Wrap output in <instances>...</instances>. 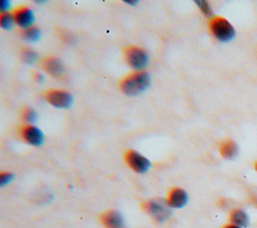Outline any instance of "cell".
<instances>
[{
	"instance_id": "6da1fadb",
	"label": "cell",
	"mask_w": 257,
	"mask_h": 228,
	"mask_svg": "<svg viewBox=\"0 0 257 228\" xmlns=\"http://www.w3.org/2000/svg\"><path fill=\"white\" fill-rule=\"evenodd\" d=\"M151 83V76L146 70H136L126 74L119 81L120 90L127 95H136L145 91Z\"/></svg>"
},
{
	"instance_id": "7a4b0ae2",
	"label": "cell",
	"mask_w": 257,
	"mask_h": 228,
	"mask_svg": "<svg viewBox=\"0 0 257 228\" xmlns=\"http://www.w3.org/2000/svg\"><path fill=\"white\" fill-rule=\"evenodd\" d=\"M208 26L211 34L221 42H228L235 37V28L224 17L214 16L210 18Z\"/></svg>"
},
{
	"instance_id": "3957f363",
	"label": "cell",
	"mask_w": 257,
	"mask_h": 228,
	"mask_svg": "<svg viewBox=\"0 0 257 228\" xmlns=\"http://www.w3.org/2000/svg\"><path fill=\"white\" fill-rule=\"evenodd\" d=\"M122 55L125 63L136 70H144L150 63L147 50L137 45L125 46L122 49Z\"/></svg>"
},
{
	"instance_id": "277c9868",
	"label": "cell",
	"mask_w": 257,
	"mask_h": 228,
	"mask_svg": "<svg viewBox=\"0 0 257 228\" xmlns=\"http://www.w3.org/2000/svg\"><path fill=\"white\" fill-rule=\"evenodd\" d=\"M144 212H146L154 221L163 223L168 220L172 214L171 207L167 204L166 200L151 199L144 201L141 204Z\"/></svg>"
},
{
	"instance_id": "5b68a950",
	"label": "cell",
	"mask_w": 257,
	"mask_h": 228,
	"mask_svg": "<svg viewBox=\"0 0 257 228\" xmlns=\"http://www.w3.org/2000/svg\"><path fill=\"white\" fill-rule=\"evenodd\" d=\"M123 159L125 164L136 173H147L152 167L151 162L145 156L132 149H128L124 152Z\"/></svg>"
},
{
	"instance_id": "8992f818",
	"label": "cell",
	"mask_w": 257,
	"mask_h": 228,
	"mask_svg": "<svg viewBox=\"0 0 257 228\" xmlns=\"http://www.w3.org/2000/svg\"><path fill=\"white\" fill-rule=\"evenodd\" d=\"M44 96L50 104L59 108H68L73 102L71 93L62 89H48Z\"/></svg>"
},
{
	"instance_id": "52a82bcc",
	"label": "cell",
	"mask_w": 257,
	"mask_h": 228,
	"mask_svg": "<svg viewBox=\"0 0 257 228\" xmlns=\"http://www.w3.org/2000/svg\"><path fill=\"white\" fill-rule=\"evenodd\" d=\"M18 135L22 141L31 146H40L44 141V135L40 129L33 125H23L18 129Z\"/></svg>"
},
{
	"instance_id": "ba28073f",
	"label": "cell",
	"mask_w": 257,
	"mask_h": 228,
	"mask_svg": "<svg viewBox=\"0 0 257 228\" xmlns=\"http://www.w3.org/2000/svg\"><path fill=\"white\" fill-rule=\"evenodd\" d=\"M12 14H13L15 23L22 29L31 27L34 22V14L32 10L25 5L17 6L12 11Z\"/></svg>"
},
{
	"instance_id": "9c48e42d",
	"label": "cell",
	"mask_w": 257,
	"mask_h": 228,
	"mask_svg": "<svg viewBox=\"0 0 257 228\" xmlns=\"http://www.w3.org/2000/svg\"><path fill=\"white\" fill-rule=\"evenodd\" d=\"M188 201V193L180 187H174L170 189L166 198V202L171 208H183L187 205Z\"/></svg>"
},
{
	"instance_id": "30bf717a",
	"label": "cell",
	"mask_w": 257,
	"mask_h": 228,
	"mask_svg": "<svg viewBox=\"0 0 257 228\" xmlns=\"http://www.w3.org/2000/svg\"><path fill=\"white\" fill-rule=\"evenodd\" d=\"M99 221L104 228H124V220L121 214L113 209L102 212Z\"/></svg>"
},
{
	"instance_id": "8fae6325",
	"label": "cell",
	"mask_w": 257,
	"mask_h": 228,
	"mask_svg": "<svg viewBox=\"0 0 257 228\" xmlns=\"http://www.w3.org/2000/svg\"><path fill=\"white\" fill-rule=\"evenodd\" d=\"M40 65L44 71H46L48 74L58 77L61 76L64 73V66L61 62V60L53 55L45 56L41 59Z\"/></svg>"
},
{
	"instance_id": "7c38bea8",
	"label": "cell",
	"mask_w": 257,
	"mask_h": 228,
	"mask_svg": "<svg viewBox=\"0 0 257 228\" xmlns=\"http://www.w3.org/2000/svg\"><path fill=\"white\" fill-rule=\"evenodd\" d=\"M229 221L232 224H235L241 228L247 227L249 225V216L247 213L239 208H235L229 213Z\"/></svg>"
},
{
	"instance_id": "4fadbf2b",
	"label": "cell",
	"mask_w": 257,
	"mask_h": 228,
	"mask_svg": "<svg viewBox=\"0 0 257 228\" xmlns=\"http://www.w3.org/2000/svg\"><path fill=\"white\" fill-rule=\"evenodd\" d=\"M219 153L225 159H233L238 154V147L232 140H225L219 145Z\"/></svg>"
},
{
	"instance_id": "5bb4252c",
	"label": "cell",
	"mask_w": 257,
	"mask_h": 228,
	"mask_svg": "<svg viewBox=\"0 0 257 228\" xmlns=\"http://www.w3.org/2000/svg\"><path fill=\"white\" fill-rule=\"evenodd\" d=\"M20 35L23 39L27 41H36L40 37V30L36 26H31L26 29H22L20 32Z\"/></svg>"
},
{
	"instance_id": "9a60e30c",
	"label": "cell",
	"mask_w": 257,
	"mask_h": 228,
	"mask_svg": "<svg viewBox=\"0 0 257 228\" xmlns=\"http://www.w3.org/2000/svg\"><path fill=\"white\" fill-rule=\"evenodd\" d=\"M20 117L24 122H26L29 125H32L31 123H34L37 119V113L34 108H32L30 106H24L21 110Z\"/></svg>"
},
{
	"instance_id": "2e32d148",
	"label": "cell",
	"mask_w": 257,
	"mask_h": 228,
	"mask_svg": "<svg viewBox=\"0 0 257 228\" xmlns=\"http://www.w3.org/2000/svg\"><path fill=\"white\" fill-rule=\"evenodd\" d=\"M15 23L13 14L10 12H4L0 14V26L5 29V30H9L13 27Z\"/></svg>"
},
{
	"instance_id": "e0dca14e",
	"label": "cell",
	"mask_w": 257,
	"mask_h": 228,
	"mask_svg": "<svg viewBox=\"0 0 257 228\" xmlns=\"http://www.w3.org/2000/svg\"><path fill=\"white\" fill-rule=\"evenodd\" d=\"M20 56L25 63H34L37 59V53L29 47H23L20 51Z\"/></svg>"
},
{
	"instance_id": "ac0fdd59",
	"label": "cell",
	"mask_w": 257,
	"mask_h": 228,
	"mask_svg": "<svg viewBox=\"0 0 257 228\" xmlns=\"http://www.w3.org/2000/svg\"><path fill=\"white\" fill-rule=\"evenodd\" d=\"M196 4H198V7L200 8V10L203 12L204 15L212 18L213 16V10L210 6V4L207 1H196Z\"/></svg>"
},
{
	"instance_id": "d6986e66",
	"label": "cell",
	"mask_w": 257,
	"mask_h": 228,
	"mask_svg": "<svg viewBox=\"0 0 257 228\" xmlns=\"http://www.w3.org/2000/svg\"><path fill=\"white\" fill-rule=\"evenodd\" d=\"M14 178V175L10 172H1L0 174V186L3 187L10 183Z\"/></svg>"
},
{
	"instance_id": "ffe728a7",
	"label": "cell",
	"mask_w": 257,
	"mask_h": 228,
	"mask_svg": "<svg viewBox=\"0 0 257 228\" xmlns=\"http://www.w3.org/2000/svg\"><path fill=\"white\" fill-rule=\"evenodd\" d=\"M9 7H10V2H9V1H7V0H3V1H1V2H0V9H1L2 13L7 12L6 10H7Z\"/></svg>"
},
{
	"instance_id": "44dd1931",
	"label": "cell",
	"mask_w": 257,
	"mask_h": 228,
	"mask_svg": "<svg viewBox=\"0 0 257 228\" xmlns=\"http://www.w3.org/2000/svg\"><path fill=\"white\" fill-rule=\"evenodd\" d=\"M32 77H33V79H34V80H36V81H38V82H40V81H42V80H43V76H42V74H40V73H39V72H37V71H34V72H33Z\"/></svg>"
},
{
	"instance_id": "7402d4cb",
	"label": "cell",
	"mask_w": 257,
	"mask_h": 228,
	"mask_svg": "<svg viewBox=\"0 0 257 228\" xmlns=\"http://www.w3.org/2000/svg\"><path fill=\"white\" fill-rule=\"evenodd\" d=\"M222 228H241L235 224H232V223H229V224H226L224 226H222Z\"/></svg>"
},
{
	"instance_id": "603a6c76",
	"label": "cell",
	"mask_w": 257,
	"mask_h": 228,
	"mask_svg": "<svg viewBox=\"0 0 257 228\" xmlns=\"http://www.w3.org/2000/svg\"><path fill=\"white\" fill-rule=\"evenodd\" d=\"M254 168H255V170L257 171V162L254 164Z\"/></svg>"
}]
</instances>
